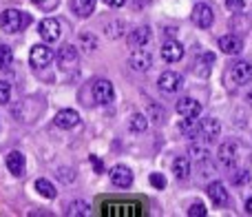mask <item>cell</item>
<instances>
[{"mask_svg": "<svg viewBox=\"0 0 252 217\" xmlns=\"http://www.w3.org/2000/svg\"><path fill=\"white\" fill-rule=\"evenodd\" d=\"M31 22V16L27 11L20 9H7L0 16V27H2L7 34H18V31H25Z\"/></svg>", "mask_w": 252, "mask_h": 217, "instance_id": "obj_1", "label": "cell"}, {"mask_svg": "<svg viewBox=\"0 0 252 217\" xmlns=\"http://www.w3.org/2000/svg\"><path fill=\"white\" fill-rule=\"evenodd\" d=\"M53 58H56V53H53V49L49 47L47 42L33 44V47H31L29 60H31V65L38 67V69H42V67H49L53 62Z\"/></svg>", "mask_w": 252, "mask_h": 217, "instance_id": "obj_2", "label": "cell"}, {"mask_svg": "<svg viewBox=\"0 0 252 217\" xmlns=\"http://www.w3.org/2000/svg\"><path fill=\"white\" fill-rule=\"evenodd\" d=\"M38 31H40V38H42V42L53 44V42H58V40H60L62 25H60V20H56V18H44V20L40 22Z\"/></svg>", "mask_w": 252, "mask_h": 217, "instance_id": "obj_3", "label": "cell"}, {"mask_svg": "<svg viewBox=\"0 0 252 217\" xmlns=\"http://www.w3.org/2000/svg\"><path fill=\"white\" fill-rule=\"evenodd\" d=\"M128 65H130V69L137 71V73H146L153 67V56L148 51H144V49H135L128 56Z\"/></svg>", "mask_w": 252, "mask_h": 217, "instance_id": "obj_4", "label": "cell"}, {"mask_svg": "<svg viewBox=\"0 0 252 217\" xmlns=\"http://www.w3.org/2000/svg\"><path fill=\"white\" fill-rule=\"evenodd\" d=\"M192 20H195L197 27H201V29H210L215 22V11L210 4L206 2H199L195 9H192Z\"/></svg>", "mask_w": 252, "mask_h": 217, "instance_id": "obj_5", "label": "cell"}, {"mask_svg": "<svg viewBox=\"0 0 252 217\" xmlns=\"http://www.w3.org/2000/svg\"><path fill=\"white\" fill-rule=\"evenodd\" d=\"M157 84H159V89L164 93H177L184 87V78L179 73H175V71H164L159 75V80H157Z\"/></svg>", "mask_w": 252, "mask_h": 217, "instance_id": "obj_6", "label": "cell"}, {"mask_svg": "<svg viewBox=\"0 0 252 217\" xmlns=\"http://www.w3.org/2000/svg\"><path fill=\"white\" fill-rule=\"evenodd\" d=\"M56 60H58V65H60V69H64V71L73 69V67L78 65V60H80L78 47H73V44H64V47L58 51Z\"/></svg>", "mask_w": 252, "mask_h": 217, "instance_id": "obj_7", "label": "cell"}, {"mask_svg": "<svg viewBox=\"0 0 252 217\" xmlns=\"http://www.w3.org/2000/svg\"><path fill=\"white\" fill-rule=\"evenodd\" d=\"M113 96H115V91H113V82L111 80H97L93 84V100L97 105H109L113 100Z\"/></svg>", "mask_w": 252, "mask_h": 217, "instance_id": "obj_8", "label": "cell"}, {"mask_svg": "<svg viewBox=\"0 0 252 217\" xmlns=\"http://www.w3.org/2000/svg\"><path fill=\"white\" fill-rule=\"evenodd\" d=\"M109 175H111L113 186H118V188H128L130 184H133V171H130L128 166H124V164L113 166Z\"/></svg>", "mask_w": 252, "mask_h": 217, "instance_id": "obj_9", "label": "cell"}, {"mask_svg": "<svg viewBox=\"0 0 252 217\" xmlns=\"http://www.w3.org/2000/svg\"><path fill=\"white\" fill-rule=\"evenodd\" d=\"M151 38H153V31H151V27L148 25L135 27V29L128 34V44L133 49H144L148 42H151Z\"/></svg>", "mask_w": 252, "mask_h": 217, "instance_id": "obj_10", "label": "cell"}, {"mask_svg": "<svg viewBox=\"0 0 252 217\" xmlns=\"http://www.w3.org/2000/svg\"><path fill=\"white\" fill-rule=\"evenodd\" d=\"M177 113L182 117H199L201 115V105L195 100V98L186 96V98H179L177 100Z\"/></svg>", "mask_w": 252, "mask_h": 217, "instance_id": "obj_11", "label": "cell"}, {"mask_svg": "<svg viewBox=\"0 0 252 217\" xmlns=\"http://www.w3.org/2000/svg\"><path fill=\"white\" fill-rule=\"evenodd\" d=\"M80 124V113L73 111V108H62V111L56 113V126L58 129H75Z\"/></svg>", "mask_w": 252, "mask_h": 217, "instance_id": "obj_12", "label": "cell"}, {"mask_svg": "<svg viewBox=\"0 0 252 217\" xmlns=\"http://www.w3.org/2000/svg\"><path fill=\"white\" fill-rule=\"evenodd\" d=\"M219 49H221L226 56H239V53L244 51V42H241L239 36L228 34V36L219 38Z\"/></svg>", "mask_w": 252, "mask_h": 217, "instance_id": "obj_13", "label": "cell"}, {"mask_svg": "<svg viewBox=\"0 0 252 217\" xmlns=\"http://www.w3.org/2000/svg\"><path fill=\"white\" fill-rule=\"evenodd\" d=\"M4 164H7L9 173L16 175V178H22V175H25V171H27V160H25V155H22L20 151H11V153H9L7 160H4Z\"/></svg>", "mask_w": 252, "mask_h": 217, "instance_id": "obj_14", "label": "cell"}, {"mask_svg": "<svg viewBox=\"0 0 252 217\" xmlns=\"http://www.w3.org/2000/svg\"><path fill=\"white\" fill-rule=\"evenodd\" d=\"M237 151H239V148H237L235 142H223L217 151V157H219V162H221V166L232 169V166L237 164Z\"/></svg>", "mask_w": 252, "mask_h": 217, "instance_id": "obj_15", "label": "cell"}, {"mask_svg": "<svg viewBox=\"0 0 252 217\" xmlns=\"http://www.w3.org/2000/svg\"><path fill=\"white\" fill-rule=\"evenodd\" d=\"M230 75H232V82L235 84H250L252 82V65L246 60L237 62V65L232 67Z\"/></svg>", "mask_w": 252, "mask_h": 217, "instance_id": "obj_16", "label": "cell"}, {"mask_svg": "<svg viewBox=\"0 0 252 217\" xmlns=\"http://www.w3.org/2000/svg\"><path fill=\"white\" fill-rule=\"evenodd\" d=\"M208 197L215 206H226L228 204V191L223 186V182H210L208 184Z\"/></svg>", "mask_w": 252, "mask_h": 217, "instance_id": "obj_17", "label": "cell"}, {"mask_svg": "<svg viewBox=\"0 0 252 217\" xmlns=\"http://www.w3.org/2000/svg\"><path fill=\"white\" fill-rule=\"evenodd\" d=\"M161 58H164L166 62H179L184 58L182 42H177V40H168V42H164V47H161Z\"/></svg>", "mask_w": 252, "mask_h": 217, "instance_id": "obj_18", "label": "cell"}, {"mask_svg": "<svg viewBox=\"0 0 252 217\" xmlns=\"http://www.w3.org/2000/svg\"><path fill=\"white\" fill-rule=\"evenodd\" d=\"M201 124V135H204L208 142H213L215 138H219V133H221V124H219L217 117H204V120H199Z\"/></svg>", "mask_w": 252, "mask_h": 217, "instance_id": "obj_19", "label": "cell"}, {"mask_svg": "<svg viewBox=\"0 0 252 217\" xmlns=\"http://www.w3.org/2000/svg\"><path fill=\"white\" fill-rule=\"evenodd\" d=\"M179 133H184L186 138H197V133H201V124L197 122V117H184L179 122Z\"/></svg>", "mask_w": 252, "mask_h": 217, "instance_id": "obj_20", "label": "cell"}, {"mask_svg": "<svg viewBox=\"0 0 252 217\" xmlns=\"http://www.w3.org/2000/svg\"><path fill=\"white\" fill-rule=\"evenodd\" d=\"M71 9H73L75 16L89 18L95 9V0H71Z\"/></svg>", "mask_w": 252, "mask_h": 217, "instance_id": "obj_21", "label": "cell"}, {"mask_svg": "<svg viewBox=\"0 0 252 217\" xmlns=\"http://www.w3.org/2000/svg\"><path fill=\"white\" fill-rule=\"evenodd\" d=\"M173 173L177 180H188V175H190V162H188V157H175Z\"/></svg>", "mask_w": 252, "mask_h": 217, "instance_id": "obj_22", "label": "cell"}, {"mask_svg": "<svg viewBox=\"0 0 252 217\" xmlns=\"http://www.w3.org/2000/svg\"><path fill=\"white\" fill-rule=\"evenodd\" d=\"M215 62V56L213 53H199V56L195 58V71H199L201 75H208L210 73V67H213Z\"/></svg>", "mask_w": 252, "mask_h": 217, "instance_id": "obj_23", "label": "cell"}, {"mask_svg": "<svg viewBox=\"0 0 252 217\" xmlns=\"http://www.w3.org/2000/svg\"><path fill=\"white\" fill-rule=\"evenodd\" d=\"M128 129L133 133H144L148 129V115L146 113H133L128 120Z\"/></svg>", "mask_w": 252, "mask_h": 217, "instance_id": "obj_24", "label": "cell"}, {"mask_svg": "<svg viewBox=\"0 0 252 217\" xmlns=\"http://www.w3.org/2000/svg\"><path fill=\"white\" fill-rule=\"evenodd\" d=\"M35 191H38V195H42L44 200H53L56 197V186H53L49 180H44V178H40V180H35Z\"/></svg>", "mask_w": 252, "mask_h": 217, "instance_id": "obj_25", "label": "cell"}, {"mask_svg": "<svg viewBox=\"0 0 252 217\" xmlns=\"http://www.w3.org/2000/svg\"><path fill=\"white\" fill-rule=\"evenodd\" d=\"M188 155H190L197 164H201V162H208L210 151L204 146V144H190V146H188Z\"/></svg>", "mask_w": 252, "mask_h": 217, "instance_id": "obj_26", "label": "cell"}, {"mask_svg": "<svg viewBox=\"0 0 252 217\" xmlns=\"http://www.w3.org/2000/svg\"><path fill=\"white\" fill-rule=\"evenodd\" d=\"M124 31H126V25L122 20H111L104 25V34L109 38H120V36H124Z\"/></svg>", "mask_w": 252, "mask_h": 217, "instance_id": "obj_27", "label": "cell"}, {"mask_svg": "<svg viewBox=\"0 0 252 217\" xmlns=\"http://www.w3.org/2000/svg\"><path fill=\"white\" fill-rule=\"evenodd\" d=\"M69 215L71 217H87V215H91V206L87 204V202L84 200H75L73 204L69 206Z\"/></svg>", "mask_w": 252, "mask_h": 217, "instance_id": "obj_28", "label": "cell"}, {"mask_svg": "<svg viewBox=\"0 0 252 217\" xmlns=\"http://www.w3.org/2000/svg\"><path fill=\"white\" fill-rule=\"evenodd\" d=\"M13 62V53L7 44H0V69H9Z\"/></svg>", "mask_w": 252, "mask_h": 217, "instance_id": "obj_29", "label": "cell"}, {"mask_svg": "<svg viewBox=\"0 0 252 217\" xmlns=\"http://www.w3.org/2000/svg\"><path fill=\"white\" fill-rule=\"evenodd\" d=\"M11 98V84L7 80H0V105H7Z\"/></svg>", "mask_w": 252, "mask_h": 217, "instance_id": "obj_30", "label": "cell"}, {"mask_svg": "<svg viewBox=\"0 0 252 217\" xmlns=\"http://www.w3.org/2000/svg\"><path fill=\"white\" fill-rule=\"evenodd\" d=\"M188 215L190 217H204L206 215V206L201 204V202H195V204H190V209H188Z\"/></svg>", "mask_w": 252, "mask_h": 217, "instance_id": "obj_31", "label": "cell"}, {"mask_svg": "<svg viewBox=\"0 0 252 217\" xmlns=\"http://www.w3.org/2000/svg\"><path fill=\"white\" fill-rule=\"evenodd\" d=\"M226 7L230 9L232 13H239V11H244L246 9V2L244 0H226Z\"/></svg>", "mask_w": 252, "mask_h": 217, "instance_id": "obj_32", "label": "cell"}, {"mask_svg": "<svg viewBox=\"0 0 252 217\" xmlns=\"http://www.w3.org/2000/svg\"><path fill=\"white\" fill-rule=\"evenodd\" d=\"M151 184H153L155 188H159V191H161V188H166V178H164L161 173H153V175H151Z\"/></svg>", "mask_w": 252, "mask_h": 217, "instance_id": "obj_33", "label": "cell"}, {"mask_svg": "<svg viewBox=\"0 0 252 217\" xmlns=\"http://www.w3.org/2000/svg\"><path fill=\"white\" fill-rule=\"evenodd\" d=\"M80 40H82L84 44H89V51H93V49H97V40L93 38V36H89V34H82V36H80Z\"/></svg>", "mask_w": 252, "mask_h": 217, "instance_id": "obj_34", "label": "cell"}, {"mask_svg": "<svg viewBox=\"0 0 252 217\" xmlns=\"http://www.w3.org/2000/svg\"><path fill=\"white\" fill-rule=\"evenodd\" d=\"M109 7H122V4H126V0H104Z\"/></svg>", "mask_w": 252, "mask_h": 217, "instance_id": "obj_35", "label": "cell"}, {"mask_svg": "<svg viewBox=\"0 0 252 217\" xmlns=\"http://www.w3.org/2000/svg\"><path fill=\"white\" fill-rule=\"evenodd\" d=\"M248 178H250V173H248V171H241V175H239V178L235 180V182H237V184H244V182H246V180H248Z\"/></svg>", "mask_w": 252, "mask_h": 217, "instance_id": "obj_36", "label": "cell"}, {"mask_svg": "<svg viewBox=\"0 0 252 217\" xmlns=\"http://www.w3.org/2000/svg\"><path fill=\"white\" fill-rule=\"evenodd\" d=\"M91 162H93V164H95V171H97V173H102V162L97 160L95 155H91Z\"/></svg>", "mask_w": 252, "mask_h": 217, "instance_id": "obj_37", "label": "cell"}, {"mask_svg": "<svg viewBox=\"0 0 252 217\" xmlns=\"http://www.w3.org/2000/svg\"><path fill=\"white\" fill-rule=\"evenodd\" d=\"M246 213H250L252 215V195L246 200Z\"/></svg>", "mask_w": 252, "mask_h": 217, "instance_id": "obj_38", "label": "cell"}, {"mask_svg": "<svg viewBox=\"0 0 252 217\" xmlns=\"http://www.w3.org/2000/svg\"><path fill=\"white\" fill-rule=\"evenodd\" d=\"M31 2H38V4H42V2H44V0H31Z\"/></svg>", "mask_w": 252, "mask_h": 217, "instance_id": "obj_39", "label": "cell"}, {"mask_svg": "<svg viewBox=\"0 0 252 217\" xmlns=\"http://www.w3.org/2000/svg\"><path fill=\"white\" fill-rule=\"evenodd\" d=\"M0 131H2V120H0Z\"/></svg>", "mask_w": 252, "mask_h": 217, "instance_id": "obj_40", "label": "cell"}, {"mask_svg": "<svg viewBox=\"0 0 252 217\" xmlns=\"http://www.w3.org/2000/svg\"><path fill=\"white\" fill-rule=\"evenodd\" d=\"M250 11H252V9H250Z\"/></svg>", "mask_w": 252, "mask_h": 217, "instance_id": "obj_41", "label": "cell"}]
</instances>
